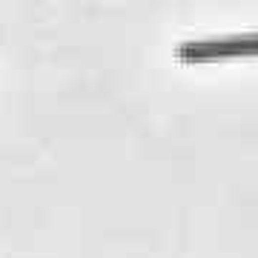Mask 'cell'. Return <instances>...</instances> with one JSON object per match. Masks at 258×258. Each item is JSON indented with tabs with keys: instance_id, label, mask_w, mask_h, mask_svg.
I'll return each mask as SVG.
<instances>
[{
	"instance_id": "cell-1",
	"label": "cell",
	"mask_w": 258,
	"mask_h": 258,
	"mask_svg": "<svg viewBox=\"0 0 258 258\" xmlns=\"http://www.w3.org/2000/svg\"><path fill=\"white\" fill-rule=\"evenodd\" d=\"M175 55L184 63H207V60H224V57H258V32L184 40L175 49Z\"/></svg>"
}]
</instances>
